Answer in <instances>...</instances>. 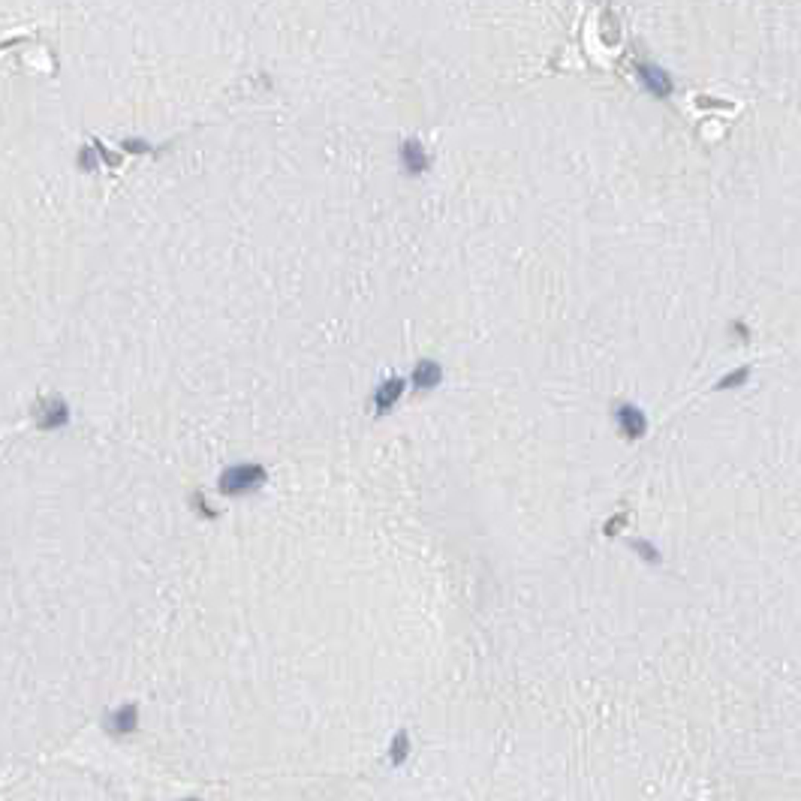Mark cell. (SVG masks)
<instances>
[{
	"mask_svg": "<svg viewBox=\"0 0 801 801\" xmlns=\"http://www.w3.org/2000/svg\"><path fill=\"white\" fill-rule=\"evenodd\" d=\"M0 801H91L79 774L58 765V759L31 762V765L4 768Z\"/></svg>",
	"mask_w": 801,
	"mask_h": 801,
	"instance_id": "6da1fadb",
	"label": "cell"
},
{
	"mask_svg": "<svg viewBox=\"0 0 801 801\" xmlns=\"http://www.w3.org/2000/svg\"><path fill=\"white\" fill-rule=\"evenodd\" d=\"M265 482V467L262 464H232L220 473V491L223 494H247L259 488Z\"/></svg>",
	"mask_w": 801,
	"mask_h": 801,
	"instance_id": "7a4b0ae2",
	"label": "cell"
},
{
	"mask_svg": "<svg viewBox=\"0 0 801 801\" xmlns=\"http://www.w3.org/2000/svg\"><path fill=\"white\" fill-rule=\"evenodd\" d=\"M635 72H639V79L645 82L647 91H654L657 97H669L672 94V75L666 70L654 67V63H639Z\"/></svg>",
	"mask_w": 801,
	"mask_h": 801,
	"instance_id": "3957f363",
	"label": "cell"
},
{
	"mask_svg": "<svg viewBox=\"0 0 801 801\" xmlns=\"http://www.w3.org/2000/svg\"><path fill=\"white\" fill-rule=\"evenodd\" d=\"M615 416H618V425H620V431H624L627 437H642L647 431V419H645V413L635 404H620L615 410Z\"/></svg>",
	"mask_w": 801,
	"mask_h": 801,
	"instance_id": "277c9868",
	"label": "cell"
},
{
	"mask_svg": "<svg viewBox=\"0 0 801 801\" xmlns=\"http://www.w3.org/2000/svg\"><path fill=\"white\" fill-rule=\"evenodd\" d=\"M401 163H404V169L413 172V175L428 169V154H425V148L419 139H404L401 142Z\"/></svg>",
	"mask_w": 801,
	"mask_h": 801,
	"instance_id": "5b68a950",
	"label": "cell"
},
{
	"mask_svg": "<svg viewBox=\"0 0 801 801\" xmlns=\"http://www.w3.org/2000/svg\"><path fill=\"white\" fill-rule=\"evenodd\" d=\"M401 392H404V380H401V377H386L383 383L377 386V392H374V407H377V413H386L389 407L401 398Z\"/></svg>",
	"mask_w": 801,
	"mask_h": 801,
	"instance_id": "8992f818",
	"label": "cell"
},
{
	"mask_svg": "<svg viewBox=\"0 0 801 801\" xmlns=\"http://www.w3.org/2000/svg\"><path fill=\"white\" fill-rule=\"evenodd\" d=\"M440 377H443V367L434 362V359H422L416 367H413V383L419 386V389H431V386H437L440 383Z\"/></svg>",
	"mask_w": 801,
	"mask_h": 801,
	"instance_id": "52a82bcc",
	"label": "cell"
},
{
	"mask_svg": "<svg viewBox=\"0 0 801 801\" xmlns=\"http://www.w3.org/2000/svg\"><path fill=\"white\" fill-rule=\"evenodd\" d=\"M67 419H70L67 404H63V401H52V407H45V413H43V419H40V425H43V428H55V425H63Z\"/></svg>",
	"mask_w": 801,
	"mask_h": 801,
	"instance_id": "ba28073f",
	"label": "cell"
},
{
	"mask_svg": "<svg viewBox=\"0 0 801 801\" xmlns=\"http://www.w3.org/2000/svg\"><path fill=\"white\" fill-rule=\"evenodd\" d=\"M407 753H410V735H407V732H398V735H395V741H392V747H389V759L395 762V765H401V762L407 759Z\"/></svg>",
	"mask_w": 801,
	"mask_h": 801,
	"instance_id": "9c48e42d",
	"label": "cell"
},
{
	"mask_svg": "<svg viewBox=\"0 0 801 801\" xmlns=\"http://www.w3.org/2000/svg\"><path fill=\"white\" fill-rule=\"evenodd\" d=\"M747 377H750V367L744 365V367H738V371H732V374H726V377H720V380H717V389H732V386H741Z\"/></svg>",
	"mask_w": 801,
	"mask_h": 801,
	"instance_id": "30bf717a",
	"label": "cell"
},
{
	"mask_svg": "<svg viewBox=\"0 0 801 801\" xmlns=\"http://www.w3.org/2000/svg\"><path fill=\"white\" fill-rule=\"evenodd\" d=\"M630 545H633L635 552H642V557H645V561H651V564H657V561H660V552L654 549L651 542H645V539H633Z\"/></svg>",
	"mask_w": 801,
	"mask_h": 801,
	"instance_id": "8fae6325",
	"label": "cell"
}]
</instances>
